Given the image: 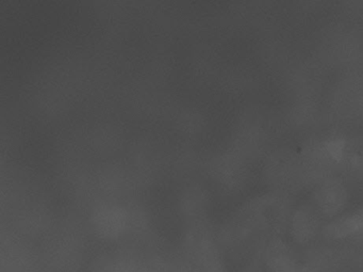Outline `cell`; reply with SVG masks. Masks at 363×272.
<instances>
[{"label": "cell", "mask_w": 363, "mask_h": 272, "mask_svg": "<svg viewBox=\"0 0 363 272\" xmlns=\"http://www.w3.org/2000/svg\"><path fill=\"white\" fill-rule=\"evenodd\" d=\"M361 269H362V271H363V259H362V263H361Z\"/></svg>", "instance_id": "13"}, {"label": "cell", "mask_w": 363, "mask_h": 272, "mask_svg": "<svg viewBox=\"0 0 363 272\" xmlns=\"http://www.w3.org/2000/svg\"><path fill=\"white\" fill-rule=\"evenodd\" d=\"M294 272H311V270L308 269L306 266L301 265V267H299L298 269L295 270Z\"/></svg>", "instance_id": "12"}, {"label": "cell", "mask_w": 363, "mask_h": 272, "mask_svg": "<svg viewBox=\"0 0 363 272\" xmlns=\"http://www.w3.org/2000/svg\"><path fill=\"white\" fill-rule=\"evenodd\" d=\"M339 174L347 182H363V136L344 139Z\"/></svg>", "instance_id": "9"}, {"label": "cell", "mask_w": 363, "mask_h": 272, "mask_svg": "<svg viewBox=\"0 0 363 272\" xmlns=\"http://www.w3.org/2000/svg\"><path fill=\"white\" fill-rule=\"evenodd\" d=\"M263 180L272 192L292 197L310 188L301 152L278 148L267 155L262 169Z\"/></svg>", "instance_id": "2"}, {"label": "cell", "mask_w": 363, "mask_h": 272, "mask_svg": "<svg viewBox=\"0 0 363 272\" xmlns=\"http://www.w3.org/2000/svg\"><path fill=\"white\" fill-rule=\"evenodd\" d=\"M320 237L326 241L363 244V205L326 222Z\"/></svg>", "instance_id": "7"}, {"label": "cell", "mask_w": 363, "mask_h": 272, "mask_svg": "<svg viewBox=\"0 0 363 272\" xmlns=\"http://www.w3.org/2000/svg\"><path fill=\"white\" fill-rule=\"evenodd\" d=\"M240 272H265L262 268L259 267L257 265L250 266V267L246 268V269L242 270Z\"/></svg>", "instance_id": "11"}, {"label": "cell", "mask_w": 363, "mask_h": 272, "mask_svg": "<svg viewBox=\"0 0 363 272\" xmlns=\"http://www.w3.org/2000/svg\"><path fill=\"white\" fill-rule=\"evenodd\" d=\"M362 259L363 244L324 240L308 246L301 261L311 272H354Z\"/></svg>", "instance_id": "3"}, {"label": "cell", "mask_w": 363, "mask_h": 272, "mask_svg": "<svg viewBox=\"0 0 363 272\" xmlns=\"http://www.w3.org/2000/svg\"><path fill=\"white\" fill-rule=\"evenodd\" d=\"M120 272H191L189 266L182 263H157L150 267H130Z\"/></svg>", "instance_id": "10"}, {"label": "cell", "mask_w": 363, "mask_h": 272, "mask_svg": "<svg viewBox=\"0 0 363 272\" xmlns=\"http://www.w3.org/2000/svg\"><path fill=\"white\" fill-rule=\"evenodd\" d=\"M325 224L326 221L320 216L315 206L311 202H307L293 208L288 232L295 244L308 248L315 244L322 236Z\"/></svg>", "instance_id": "6"}, {"label": "cell", "mask_w": 363, "mask_h": 272, "mask_svg": "<svg viewBox=\"0 0 363 272\" xmlns=\"http://www.w3.org/2000/svg\"><path fill=\"white\" fill-rule=\"evenodd\" d=\"M186 250L191 272H227L218 235L209 229L201 227L191 232Z\"/></svg>", "instance_id": "4"}, {"label": "cell", "mask_w": 363, "mask_h": 272, "mask_svg": "<svg viewBox=\"0 0 363 272\" xmlns=\"http://www.w3.org/2000/svg\"><path fill=\"white\" fill-rule=\"evenodd\" d=\"M347 180L340 175L328 176L311 189V203L326 222L343 214L350 199Z\"/></svg>", "instance_id": "5"}, {"label": "cell", "mask_w": 363, "mask_h": 272, "mask_svg": "<svg viewBox=\"0 0 363 272\" xmlns=\"http://www.w3.org/2000/svg\"><path fill=\"white\" fill-rule=\"evenodd\" d=\"M293 208L292 197L272 191L245 202L218 232L223 252L258 266L265 248L288 232Z\"/></svg>", "instance_id": "1"}, {"label": "cell", "mask_w": 363, "mask_h": 272, "mask_svg": "<svg viewBox=\"0 0 363 272\" xmlns=\"http://www.w3.org/2000/svg\"><path fill=\"white\" fill-rule=\"evenodd\" d=\"M260 263L264 265L267 272H294L303 265V261L294 248L284 238H278L263 251Z\"/></svg>", "instance_id": "8"}]
</instances>
